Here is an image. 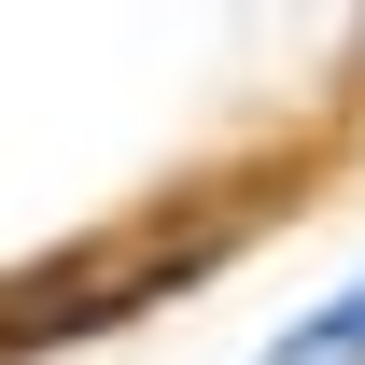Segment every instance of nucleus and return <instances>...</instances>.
<instances>
[{
  "mask_svg": "<svg viewBox=\"0 0 365 365\" xmlns=\"http://www.w3.org/2000/svg\"><path fill=\"white\" fill-rule=\"evenodd\" d=\"M253 365H365V281H337V295H323L309 323H281V337H267Z\"/></svg>",
  "mask_w": 365,
  "mask_h": 365,
  "instance_id": "f257e3e1",
  "label": "nucleus"
}]
</instances>
